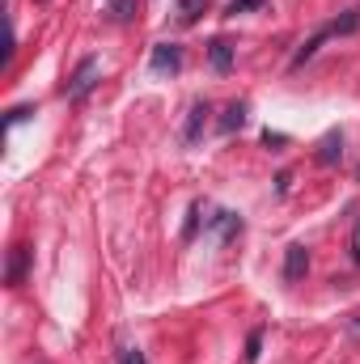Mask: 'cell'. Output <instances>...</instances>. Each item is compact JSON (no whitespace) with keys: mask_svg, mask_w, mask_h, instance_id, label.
I'll use <instances>...</instances> for the list:
<instances>
[{"mask_svg":"<svg viewBox=\"0 0 360 364\" xmlns=\"http://www.w3.org/2000/svg\"><path fill=\"white\" fill-rule=\"evenodd\" d=\"M352 30H360V9H348L344 17L327 21V26H322V30H318L314 38H305V43H301V51L292 55V68H301L305 60H314V51H318V47L327 43V38H339V34H352Z\"/></svg>","mask_w":360,"mask_h":364,"instance_id":"6da1fadb","label":"cell"},{"mask_svg":"<svg viewBox=\"0 0 360 364\" xmlns=\"http://www.w3.org/2000/svg\"><path fill=\"white\" fill-rule=\"evenodd\" d=\"M97 77H102V68H97V60H81V64H77V73H73V77H68V97H73V102H81V97H85V93L93 90V85H97Z\"/></svg>","mask_w":360,"mask_h":364,"instance_id":"7a4b0ae2","label":"cell"},{"mask_svg":"<svg viewBox=\"0 0 360 364\" xmlns=\"http://www.w3.org/2000/svg\"><path fill=\"white\" fill-rule=\"evenodd\" d=\"M242 233V216L238 212H216L212 220H208V237L212 242H229V237H238Z\"/></svg>","mask_w":360,"mask_h":364,"instance_id":"3957f363","label":"cell"},{"mask_svg":"<svg viewBox=\"0 0 360 364\" xmlns=\"http://www.w3.org/2000/svg\"><path fill=\"white\" fill-rule=\"evenodd\" d=\"M179 64H182L179 43H157V47H153V60H149L153 73H179Z\"/></svg>","mask_w":360,"mask_h":364,"instance_id":"277c9868","label":"cell"},{"mask_svg":"<svg viewBox=\"0 0 360 364\" xmlns=\"http://www.w3.org/2000/svg\"><path fill=\"white\" fill-rule=\"evenodd\" d=\"M305 272H309V250L297 242V246H288V250H284V279H288V284H297Z\"/></svg>","mask_w":360,"mask_h":364,"instance_id":"5b68a950","label":"cell"},{"mask_svg":"<svg viewBox=\"0 0 360 364\" xmlns=\"http://www.w3.org/2000/svg\"><path fill=\"white\" fill-rule=\"evenodd\" d=\"M26 263H30V250H26V246H13V250H9V267H4V284L17 288V284L26 279Z\"/></svg>","mask_w":360,"mask_h":364,"instance_id":"8992f818","label":"cell"},{"mask_svg":"<svg viewBox=\"0 0 360 364\" xmlns=\"http://www.w3.org/2000/svg\"><path fill=\"white\" fill-rule=\"evenodd\" d=\"M339 157H344V136H339V132H327V136L318 140V161H322V166H335Z\"/></svg>","mask_w":360,"mask_h":364,"instance_id":"52a82bcc","label":"cell"},{"mask_svg":"<svg viewBox=\"0 0 360 364\" xmlns=\"http://www.w3.org/2000/svg\"><path fill=\"white\" fill-rule=\"evenodd\" d=\"M203 123H208V102H195V106H191V119H186L182 140H186V144H195V140H199V132H203Z\"/></svg>","mask_w":360,"mask_h":364,"instance_id":"ba28073f","label":"cell"},{"mask_svg":"<svg viewBox=\"0 0 360 364\" xmlns=\"http://www.w3.org/2000/svg\"><path fill=\"white\" fill-rule=\"evenodd\" d=\"M208 60H212V68H216V73H229V68H233V51H229V43H225V38H216V43L208 47Z\"/></svg>","mask_w":360,"mask_h":364,"instance_id":"9c48e42d","label":"cell"},{"mask_svg":"<svg viewBox=\"0 0 360 364\" xmlns=\"http://www.w3.org/2000/svg\"><path fill=\"white\" fill-rule=\"evenodd\" d=\"M246 123V102H233V106H225V119H221V132L229 136V132H238Z\"/></svg>","mask_w":360,"mask_h":364,"instance_id":"30bf717a","label":"cell"},{"mask_svg":"<svg viewBox=\"0 0 360 364\" xmlns=\"http://www.w3.org/2000/svg\"><path fill=\"white\" fill-rule=\"evenodd\" d=\"M203 13V0H179V26H195Z\"/></svg>","mask_w":360,"mask_h":364,"instance_id":"8fae6325","label":"cell"},{"mask_svg":"<svg viewBox=\"0 0 360 364\" xmlns=\"http://www.w3.org/2000/svg\"><path fill=\"white\" fill-rule=\"evenodd\" d=\"M259 348H263V331H250V339H246V364H259Z\"/></svg>","mask_w":360,"mask_h":364,"instance_id":"7c38bea8","label":"cell"},{"mask_svg":"<svg viewBox=\"0 0 360 364\" xmlns=\"http://www.w3.org/2000/svg\"><path fill=\"white\" fill-rule=\"evenodd\" d=\"M259 4H268V0H229V4H225V17H238V13L259 9Z\"/></svg>","mask_w":360,"mask_h":364,"instance_id":"4fadbf2b","label":"cell"},{"mask_svg":"<svg viewBox=\"0 0 360 364\" xmlns=\"http://www.w3.org/2000/svg\"><path fill=\"white\" fill-rule=\"evenodd\" d=\"M132 9H136V0H110V13L123 21V17H132Z\"/></svg>","mask_w":360,"mask_h":364,"instance_id":"5bb4252c","label":"cell"},{"mask_svg":"<svg viewBox=\"0 0 360 364\" xmlns=\"http://www.w3.org/2000/svg\"><path fill=\"white\" fill-rule=\"evenodd\" d=\"M352 259L360 263V216H356V225H352Z\"/></svg>","mask_w":360,"mask_h":364,"instance_id":"9a60e30c","label":"cell"},{"mask_svg":"<svg viewBox=\"0 0 360 364\" xmlns=\"http://www.w3.org/2000/svg\"><path fill=\"white\" fill-rule=\"evenodd\" d=\"M21 119H30V106H17V110L9 114V123H21Z\"/></svg>","mask_w":360,"mask_h":364,"instance_id":"2e32d148","label":"cell"},{"mask_svg":"<svg viewBox=\"0 0 360 364\" xmlns=\"http://www.w3.org/2000/svg\"><path fill=\"white\" fill-rule=\"evenodd\" d=\"M263 144H268V149L271 144H284V136H280V132H263Z\"/></svg>","mask_w":360,"mask_h":364,"instance_id":"e0dca14e","label":"cell"},{"mask_svg":"<svg viewBox=\"0 0 360 364\" xmlns=\"http://www.w3.org/2000/svg\"><path fill=\"white\" fill-rule=\"evenodd\" d=\"M123 364H144V352H136V348H132V352L123 356Z\"/></svg>","mask_w":360,"mask_h":364,"instance_id":"ac0fdd59","label":"cell"},{"mask_svg":"<svg viewBox=\"0 0 360 364\" xmlns=\"http://www.w3.org/2000/svg\"><path fill=\"white\" fill-rule=\"evenodd\" d=\"M352 331H356V335H360V318H352Z\"/></svg>","mask_w":360,"mask_h":364,"instance_id":"d6986e66","label":"cell"}]
</instances>
